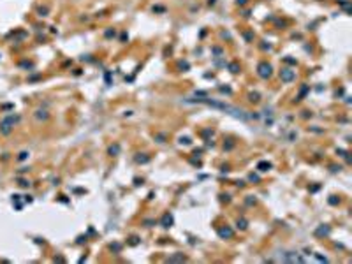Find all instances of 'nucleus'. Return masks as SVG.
<instances>
[{"label": "nucleus", "instance_id": "f03ea898", "mask_svg": "<svg viewBox=\"0 0 352 264\" xmlns=\"http://www.w3.org/2000/svg\"><path fill=\"white\" fill-rule=\"evenodd\" d=\"M282 74H284V79H287V81L292 79V72H287V69H285V72H282Z\"/></svg>", "mask_w": 352, "mask_h": 264}, {"label": "nucleus", "instance_id": "f257e3e1", "mask_svg": "<svg viewBox=\"0 0 352 264\" xmlns=\"http://www.w3.org/2000/svg\"><path fill=\"white\" fill-rule=\"evenodd\" d=\"M259 74H261L262 78H268V76L271 74V67H269L268 63H261V65H259Z\"/></svg>", "mask_w": 352, "mask_h": 264}]
</instances>
